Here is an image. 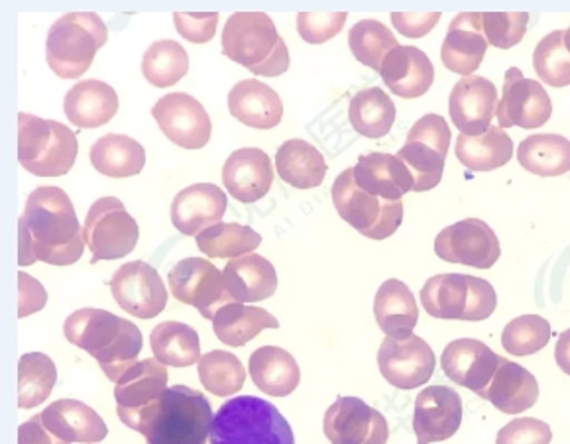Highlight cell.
I'll list each match as a JSON object with an SVG mask.
<instances>
[{"mask_svg":"<svg viewBox=\"0 0 570 444\" xmlns=\"http://www.w3.org/2000/svg\"><path fill=\"white\" fill-rule=\"evenodd\" d=\"M189 71V56L181 43L160 40L151 43L144 53L142 76L148 83L166 89L179 83Z\"/></svg>","mask_w":570,"mask_h":444,"instance_id":"7bdbcfd3","label":"cell"},{"mask_svg":"<svg viewBox=\"0 0 570 444\" xmlns=\"http://www.w3.org/2000/svg\"><path fill=\"white\" fill-rule=\"evenodd\" d=\"M454 154L470 171H492L512 160L513 142L500 126H490L484 135L459 136Z\"/></svg>","mask_w":570,"mask_h":444,"instance_id":"d590c367","label":"cell"},{"mask_svg":"<svg viewBox=\"0 0 570 444\" xmlns=\"http://www.w3.org/2000/svg\"><path fill=\"white\" fill-rule=\"evenodd\" d=\"M382 376L400 389L425 386L435 372V353L421 336L413 333L390 335L377 351Z\"/></svg>","mask_w":570,"mask_h":444,"instance_id":"7c38bea8","label":"cell"},{"mask_svg":"<svg viewBox=\"0 0 570 444\" xmlns=\"http://www.w3.org/2000/svg\"><path fill=\"white\" fill-rule=\"evenodd\" d=\"M539 382L535 376L515 362L500 358V366L495 369L492 382L480 394L482 399L492 403L495 410L518 415L531 410L539 402Z\"/></svg>","mask_w":570,"mask_h":444,"instance_id":"83f0119b","label":"cell"},{"mask_svg":"<svg viewBox=\"0 0 570 444\" xmlns=\"http://www.w3.org/2000/svg\"><path fill=\"white\" fill-rule=\"evenodd\" d=\"M150 346L154 356L174 368H189L202 361V344L194 327L166 320L151 330Z\"/></svg>","mask_w":570,"mask_h":444,"instance_id":"74e56055","label":"cell"},{"mask_svg":"<svg viewBox=\"0 0 570 444\" xmlns=\"http://www.w3.org/2000/svg\"><path fill=\"white\" fill-rule=\"evenodd\" d=\"M498 102V89L487 77H462L449 97V115L461 135L480 136L492 126Z\"/></svg>","mask_w":570,"mask_h":444,"instance_id":"ffe728a7","label":"cell"},{"mask_svg":"<svg viewBox=\"0 0 570 444\" xmlns=\"http://www.w3.org/2000/svg\"><path fill=\"white\" fill-rule=\"evenodd\" d=\"M151 117L161 132L184 150H202L210 140L213 122L202 102L187 92H169L154 105Z\"/></svg>","mask_w":570,"mask_h":444,"instance_id":"e0dca14e","label":"cell"},{"mask_svg":"<svg viewBox=\"0 0 570 444\" xmlns=\"http://www.w3.org/2000/svg\"><path fill=\"white\" fill-rule=\"evenodd\" d=\"M518 161L529 174L559 177L570 171V140L559 135H533L518 148Z\"/></svg>","mask_w":570,"mask_h":444,"instance_id":"f35d334b","label":"cell"},{"mask_svg":"<svg viewBox=\"0 0 570 444\" xmlns=\"http://www.w3.org/2000/svg\"><path fill=\"white\" fill-rule=\"evenodd\" d=\"M42 421L51 435L66 443H101L109 435L107 423L97 411L77 399H59L46 407Z\"/></svg>","mask_w":570,"mask_h":444,"instance_id":"4316f807","label":"cell"},{"mask_svg":"<svg viewBox=\"0 0 570 444\" xmlns=\"http://www.w3.org/2000/svg\"><path fill=\"white\" fill-rule=\"evenodd\" d=\"M435 254L449 264L490 269L500 260L502 248L494 230L484 220L464 218L439 233Z\"/></svg>","mask_w":570,"mask_h":444,"instance_id":"5bb4252c","label":"cell"},{"mask_svg":"<svg viewBox=\"0 0 570 444\" xmlns=\"http://www.w3.org/2000/svg\"><path fill=\"white\" fill-rule=\"evenodd\" d=\"M85 243L92 251V264L118 260L135 251L140 228L117 197H102L91 205L85 218Z\"/></svg>","mask_w":570,"mask_h":444,"instance_id":"8fae6325","label":"cell"},{"mask_svg":"<svg viewBox=\"0 0 570 444\" xmlns=\"http://www.w3.org/2000/svg\"><path fill=\"white\" fill-rule=\"evenodd\" d=\"M533 68L541 83L562 89L570 85V53L564 48V30H554L537 43Z\"/></svg>","mask_w":570,"mask_h":444,"instance_id":"bcb514c9","label":"cell"},{"mask_svg":"<svg viewBox=\"0 0 570 444\" xmlns=\"http://www.w3.org/2000/svg\"><path fill=\"white\" fill-rule=\"evenodd\" d=\"M462 423L461 395L453 387L429 386L415 399L413 431L417 444L443 443Z\"/></svg>","mask_w":570,"mask_h":444,"instance_id":"d6986e66","label":"cell"},{"mask_svg":"<svg viewBox=\"0 0 570 444\" xmlns=\"http://www.w3.org/2000/svg\"><path fill=\"white\" fill-rule=\"evenodd\" d=\"M397 158L413 177V191H429L441 184L445 174L446 156L423 142H405Z\"/></svg>","mask_w":570,"mask_h":444,"instance_id":"7dc6e473","label":"cell"},{"mask_svg":"<svg viewBox=\"0 0 570 444\" xmlns=\"http://www.w3.org/2000/svg\"><path fill=\"white\" fill-rule=\"evenodd\" d=\"M553 115V102L547 95L546 87L523 77L520 69L510 68L505 71L502 97L498 102L495 117L500 128L520 126L523 130H535L549 122Z\"/></svg>","mask_w":570,"mask_h":444,"instance_id":"2e32d148","label":"cell"},{"mask_svg":"<svg viewBox=\"0 0 570 444\" xmlns=\"http://www.w3.org/2000/svg\"><path fill=\"white\" fill-rule=\"evenodd\" d=\"M248 368L254 386L272 397L294 394L302 382V369L294 356L279 346H262L252 353Z\"/></svg>","mask_w":570,"mask_h":444,"instance_id":"1f68e13d","label":"cell"},{"mask_svg":"<svg viewBox=\"0 0 570 444\" xmlns=\"http://www.w3.org/2000/svg\"><path fill=\"white\" fill-rule=\"evenodd\" d=\"M553 431L535 417H521L500 428L495 444H551Z\"/></svg>","mask_w":570,"mask_h":444,"instance_id":"816d5d0a","label":"cell"},{"mask_svg":"<svg viewBox=\"0 0 570 444\" xmlns=\"http://www.w3.org/2000/svg\"><path fill=\"white\" fill-rule=\"evenodd\" d=\"M168 368L158 358L135 364L115 386L118 420L142 435L168 392Z\"/></svg>","mask_w":570,"mask_h":444,"instance_id":"30bf717a","label":"cell"},{"mask_svg":"<svg viewBox=\"0 0 570 444\" xmlns=\"http://www.w3.org/2000/svg\"><path fill=\"white\" fill-rule=\"evenodd\" d=\"M197 368L203 386L209 389V394L218 397H233L243 389L246 382L243 362L227 351H210L202 356Z\"/></svg>","mask_w":570,"mask_h":444,"instance_id":"ee69618b","label":"cell"},{"mask_svg":"<svg viewBox=\"0 0 570 444\" xmlns=\"http://www.w3.org/2000/svg\"><path fill=\"white\" fill-rule=\"evenodd\" d=\"M353 171L354 181L362 191L384 201H402L403 195L413 191L410 169L392 154H362Z\"/></svg>","mask_w":570,"mask_h":444,"instance_id":"484cf974","label":"cell"},{"mask_svg":"<svg viewBox=\"0 0 570 444\" xmlns=\"http://www.w3.org/2000/svg\"><path fill=\"white\" fill-rule=\"evenodd\" d=\"M564 48H567V51L570 53V28L569 30H564Z\"/></svg>","mask_w":570,"mask_h":444,"instance_id":"91938a15","label":"cell"},{"mask_svg":"<svg viewBox=\"0 0 570 444\" xmlns=\"http://www.w3.org/2000/svg\"><path fill=\"white\" fill-rule=\"evenodd\" d=\"M227 194L213 184L185 187L171 203V223L185 236H199L227 213Z\"/></svg>","mask_w":570,"mask_h":444,"instance_id":"7402d4cb","label":"cell"},{"mask_svg":"<svg viewBox=\"0 0 570 444\" xmlns=\"http://www.w3.org/2000/svg\"><path fill=\"white\" fill-rule=\"evenodd\" d=\"M110 294L118 307L136 319H154L168 305V289L160 274L142 260L128 262L115 272Z\"/></svg>","mask_w":570,"mask_h":444,"instance_id":"9a60e30c","label":"cell"},{"mask_svg":"<svg viewBox=\"0 0 570 444\" xmlns=\"http://www.w3.org/2000/svg\"><path fill=\"white\" fill-rule=\"evenodd\" d=\"M213 417L209 399L202 392L168 387L142 435L146 444H207Z\"/></svg>","mask_w":570,"mask_h":444,"instance_id":"8992f818","label":"cell"},{"mask_svg":"<svg viewBox=\"0 0 570 444\" xmlns=\"http://www.w3.org/2000/svg\"><path fill=\"white\" fill-rule=\"evenodd\" d=\"M331 195L338 217L370 240H386L402 227L403 203L384 201L362 191L354 181L353 168L336 177Z\"/></svg>","mask_w":570,"mask_h":444,"instance_id":"9c48e42d","label":"cell"},{"mask_svg":"<svg viewBox=\"0 0 570 444\" xmlns=\"http://www.w3.org/2000/svg\"><path fill=\"white\" fill-rule=\"evenodd\" d=\"M63 335L73 346L91 354L115 384L138 364L144 346L142 333L135 323L105 309L71 313L63 325Z\"/></svg>","mask_w":570,"mask_h":444,"instance_id":"7a4b0ae2","label":"cell"},{"mask_svg":"<svg viewBox=\"0 0 570 444\" xmlns=\"http://www.w3.org/2000/svg\"><path fill=\"white\" fill-rule=\"evenodd\" d=\"M18 444H69L61 441L56 435H51L46 428L42 421V413L36 415L30 421H26L24 425H20L18 433Z\"/></svg>","mask_w":570,"mask_h":444,"instance_id":"6f0895ef","label":"cell"},{"mask_svg":"<svg viewBox=\"0 0 570 444\" xmlns=\"http://www.w3.org/2000/svg\"><path fill=\"white\" fill-rule=\"evenodd\" d=\"M18 282H20V305H18V315L20 319H26L28 315L38 313L46 307L48 303V294L43 289L42 284L35 279L32 276H28L26 272L18 274Z\"/></svg>","mask_w":570,"mask_h":444,"instance_id":"9f6ffc18","label":"cell"},{"mask_svg":"<svg viewBox=\"0 0 570 444\" xmlns=\"http://www.w3.org/2000/svg\"><path fill=\"white\" fill-rule=\"evenodd\" d=\"M20 266L43 262L71 266L83 256L85 230L69 195L59 187L35 189L20 217Z\"/></svg>","mask_w":570,"mask_h":444,"instance_id":"6da1fadb","label":"cell"},{"mask_svg":"<svg viewBox=\"0 0 570 444\" xmlns=\"http://www.w3.org/2000/svg\"><path fill=\"white\" fill-rule=\"evenodd\" d=\"M63 110L71 125L83 130L110 122L118 112V95L109 83L99 79H83L69 89Z\"/></svg>","mask_w":570,"mask_h":444,"instance_id":"4dcf8cb0","label":"cell"},{"mask_svg":"<svg viewBox=\"0 0 570 444\" xmlns=\"http://www.w3.org/2000/svg\"><path fill=\"white\" fill-rule=\"evenodd\" d=\"M91 164L105 177L126 179L142 171L146 150L130 136L107 135L92 144Z\"/></svg>","mask_w":570,"mask_h":444,"instance_id":"8d00e7d4","label":"cell"},{"mask_svg":"<svg viewBox=\"0 0 570 444\" xmlns=\"http://www.w3.org/2000/svg\"><path fill=\"white\" fill-rule=\"evenodd\" d=\"M58 382V368L48 354L28 353L18 366V405L35 410L51 395Z\"/></svg>","mask_w":570,"mask_h":444,"instance_id":"60d3db41","label":"cell"},{"mask_svg":"<svg viewBox=\"0 0 570 444\" xmlns=\"http://www.w3.org/2000/svg\"><path fill=\"white\" fill-rule=\"evenodd\" d=\"M551 341V325L539 315H523L510 320L502 333V346L512 356H531Z\"/></svg>","mask_w":570,"mask_h":444,"instance_id":"c3c4849f","label":"cell"},{"mask_svg":"<svg viewBox=\"0 0 570 444\" xmlns=\"http://www.w3.org/2000/svg\"><path fill=\"white\" fill-rule=\"evenodd\" d=\"M174 24L179 36L187 42L207 43L217 32L218 14L217 12H194V14L176 12Z\"/></svg>","mask_w":570,"mask_h":444,"instance_id":"db71d44e","label":"cell"},{"mask_svg":"<svg viewBox=\"0 0 570 444\" xmlns=\"http://www.w3.org/2000/svg\"><path fill=\"white\" fill-rule=\"evenodd\" d=\"M223 53L258 77H279L289 69V50L264 12H236L228 18Z\"/></svg>","mask_w":570,"mask_h":444,"instance_id":"3957f363","label":"cell"},{"mask_svg":"<svg viewBox=\"0 0 570 444\" xmlns=\"http://www.w3.org/2000/svg\"><path fill=\"white\" fill-rule=\"evenodd\" d=\"M266 328H279V320L262 307L228 303L213 317V330L220 343L238 348L250 343Z\"/></svg>","mask_w":570,"mask_h":444,"instance_id":"836d02e7","label":"cell"},{"mask_svg":"<svg viewBox=\"0 0 570 444\" xmlns=\"http://www.w3.org/2000/svg\"><path fill=\"white\" fill-rule=\"evenodd\" d=\"M374 317L387 336L413 333L420 320V307L407 285L400 279H387L377 289Z\"/></svg>","mask_w":570,"mask_h":444,"instance_id":"e575fe53","label":"cell"},{"mask_svg":"<svg viewBox=\"0 0 570 444\" xmlns=\"http://www.w3.org/2000/svg\"><path fill=\"white\" fill-rule=\"evenodd\" d=\"M421 303L433 319L487 320L498 307L490 282L469 274H441L425 282Z\"/></svg>","mask_w":570,"mask_h":444,"instance_id":"ba28073f","label":"cell"},{"mask_svg":"<svg viewBox=\"0 0 570 444\" xmlns=\"http://www.w3.org/2000/svg\"><path fill=\"white\" fill-rule=\"evenodd\" d=\"M168 285L177 302L191 305L205 319L213 320L220 307L235 303L225 289L223 272L205 258L177 262L169 272Z\"/></svg>","mask_w":570,"mask_h":444,"instance_id":"4fadbf2b","label":"cell"},{"mask_svg":"<svg viewBox=\"0 0 570 444\" xmlns=\"http://www.w3.org/2000/svg\"><path fill=\"white\" fill-rule=\"evenodd\" d=\"M488 42L482 30V12L456 14L441 46V61L449 71L470 77L487 56Z\"/></svg>","mask_w":570,"mask_h":444,"instance_id":"603a6c76","label":"cell"},{"mask_svg":"<svg viewBox=\"0 0 570 444\" xmlns=\"http://www.w3.org/2000/svg\"><path fill=\"white\" fill-rule=\"evenodd\" d=\"M209 444H295V436L276 405L254 395H240L218 407Z\"/></svg>","mask_w":570,"mask_h":444,"instance_id":"277c9868","label":"cell"},{"mask_svg":"<svg viewBox=\"0 0 570 444\" xmlns=\"http://www.w3.org/2000/svg\"><path fill=\"white\" fill-rule=\"evenodd\" d=\"M228 110L243 125L256 130L276 128L284 118L282 99L269 85L244 79L228 92Z\"/></svg>","mask_w":570,"mask_h":444,"instance_id":"f546056e","label":"cell"},{"mask_svg":"<svg viewBox=\"0 0 570 444\" xmlns=\"http://www.w3.org/2000/svg\"><path fill=\"white\" fill-rule=\"evenodd\" d=\"M554 361H557V366H559L564 374H569L570 376V328L569 330H564V333L559 336V341H557Z\"/></svg>","mask_w":570,"mask_h":444,"instance_id":"680465c9","label":"cell"},{"mask_svg":"<svg viewBox=\"0 0 570 444\" xmlns=\"http://www.w3.org/2000/svg\"><path fill=\"white\" fill-rule=\"evenodd\" d=\"M262 244V236L238 223H218L197 236V248L209 258H240Z\"/></svg>","mask_w":570,"mask_h":444,"instance_id":"b9f144b4","label":"cell"},{"mask_svg":"<svg viewBox=\"0 0 570 444\" xmlns=\"http://www.w3.org/2000/svg\"><path fill=\"white\" fill-rule=\"evenodd\" d=\"M380 76L387 89L402 99H417L435 81V68L425 51L413 46H397L387 53Z\"/></svg>","mask_w":570,"mask_h":444,"instance_id":"d4e9b609","label":"cell"},{"mask_svg":"<svg viewBox=\"0 0 570 444\" xmlns=\"http://www.w3.org/2000/svg\"><path fill=\"white\" fill-rule=\"evenodd\" d=\"M323 431L333 444H386L390 438L386 417L353 395L328 407Z\"/></svg>","mask_w":570,"mask_h":444,"instance_id":"ac0fdd59","label":"cell"},{"mask_svg":"<svg viewBox=\"0 0 570 444\" xmlns=\"http://www.w3.org/2000/svg\"><path fill=\"white\" fill-rule=\"evenodd\" d=\"M500 358V354L476 338H459L446 344L441 366L451 382L480 395L492 382Z\"/></svg>","mask_w":570,"mask_h":444,"instance_id":"44dd1931","label":"cell"},{"mask_svg":"<svg viewBox=\"0 0 570 444\" xmlns=\"http://www.w3.org/2000/svg\"><path fill=\"white\" fill-rule=\"evenodd\" d=\"M109 40L99 14L69 12L51 24L46 42V59L61 79H79L89 71L97 51Z\"/></svg>","mask_w":570,"mask_h":444,"instance_id":"5b68a950","label":"cell"},{"mask_svg":"<svg viewBox=\"0 0 570 444\" xmlns=\"http://www.w3.org/2000/svg\"><path fill=\"white\" fill-rule=\"evenodd\" d=\"M223 279L230 299L244 305L266 302L277 289L276 268L272 262L254 251L228 262Z\"/></svg>","mask_w":570,"mask_h":444,"instance_id":"f1b7e54d","label":"cell"},{"mask_svg":"<svg viewBox=\"0 0 570 444\" xmlns=\"http://www.w3.org/2000/svg\"><path fill=\"white\" fill-rule=\"evenodd\" d=\"M346 17V12H299L297 32L307 43H325L343 30Z\"/></svg>","mask_w":570,"mask_h":444,"instance_id":"f907efd6","label":"cell"},{"mask_svg":"<svg viewBox=\"0 0 570 444\" xmlns=\"http://www.w3.org/2000/svg\"><path fill=\"white\" fill-rule=\"evenodd\" d=\"M397 38L386 24L377 20H361L351 28L348 48L354 58L380 73L387 53L397 48Z\"/></svg>","mask_w":570,"mask_h":444,"instance_id":"f6af8a7d","label":"cell"},{"mask_svg":"<svg viewBox=\"0 0 570 444\" xmlns=\"http://www.w3.org/2000/svg\"><path fill=\"white\" fill-rule=\"evenodd\" d=\"M528 12H482V30L488 46L510 50L525 38Z\"/></svg>","mask_w":570,"mask_h":444,"instance_id":"681fc988","label":"cell"},{"mask_svg":"<svg viewBox=\"0 0 570 444\" xmlns=\"http://www.w3.org/2000/svg\"><path fill=\"white\" fill-rule=\"evenodd\" d=\"M327 169L325 156L305 140H287L277 150V176L295 189L320 187L325 181Z\"/></svg>","mask_w":570,"mask_h":444,"instance_id":"d6a6232c","label":"cell"},{"mask_svg":"<svg viewBox=\"0 0 570 444\" xmlns=\"http://www.w3.org/2000/svg\"><path fill=\"white\" fill-rule=\"evenodd\" d=\"M348 120L358 135L374 140L382 138L394 126V101L380 87L364 89L351 99Z\"/></svg>","mask_w":570,"mask_h":444,"instance_id":"ab89813d","label":"cell"},{"mask_svg":"<svg viewBox=\"0 0 570 444\" xmlns=\"http://www.w3.org/2000/svg\"><path fill=\"white\" fill-rule=\"evenodd\" d=\"M18 122V158L26 171L36 177H59L71 171L79 146L68 126L28 112H20Z\"/></svg>","mask_w":570,"mask_h":444,"instance_id":"52a82bcc","label":"cell"},{"mask_svg":"<svg viewBox=\"0 0 570 444\" xmlns=\"http://www.w3.org/2000/svg\"><path fill=\"white\" fill-rule=\"evenodd\" d=\"M441 20V12H392L395 30L405 38L428 36Z\"/></svg>","mask_w":570,"mask_h":444,"instance_id":"11a10c76","label":"cell"},{"mask_svg":"<svg viewBox=\"0 0 570 444\" xmlns=\"http://www.w3.org/2000/svg\"><path fill=\"white\" fill-rule=\"evenodd\" d=\"M223 181L236 201H261L269 194L274 184V169L268 154L261 148H240L233 151L225 161Z\"/></svg>","mask_w":570,"mask_h":444,"instance_id":"cb8c5ba5","label":"cell"},{"mask_svg":"<svg viewBox=\"0 0 570 444\" xmlns=\"http://www.w3.org/2000/svg\"><path fill=\"white\" fill-rule=\"evenodd\" d=\"M407 142H423L441 151L443 156H449V146H451V128L446 125L445 118L441 115L429 112L421 117L407 135Z\"/></svg>","mask_w":570,"mask_h":444,"instance_id":"f5cc1de1","label":"cell"}]
</instances>
